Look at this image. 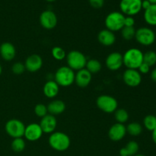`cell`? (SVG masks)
<instances>
[{
	"label": "cell",
	"mask_w": 156,
	"mask_h": 156,
	"mask_svg": "<svg viewBox=\"0 0 156 156\" xmlns=\"http://www.w3.org/2000/svg\"><path fill=\"white\" fill-rule=\"evenodd\" d=\"M138 69L139 73H140V74H147V73H149V71H150V66H148L147 64L145 63V62H143V63L140 66Z\"/></svg>",
	"instance_id": "34"
},
{
	"label": "cell",
	"mask_w": 156,
	"mask_h": 156,
	"mask_svg": "<svg viewBox=\"0 0 156 156\" xmlns=\"http://www.w3.org/2000/svg\"><path fill=\"white\" fill-rule=\"evenodd\" d=\"M135 38L139 44L148 47L155 43L156 37L153 30L149 27H143L136 30Z\"/></svg>",
	"instance_id": "7"
},
{
	"label": "cell",
	"mask_w": 156,
	"mask_h": 156,
	"mask_svg": "<svg viewBox=\"0 0 156 156\" xmlns=\"http://www.w3.org/2000/svg\"><path fill=\"white\" fill-rule=\"evenodd\" d=\"M144 20L149 25L156 26V4L151 5L149 9L145 10Z\"/></svg>",
	"instance_id": "23"
},
{
	"label": "cell",
	"mask_w": 156,
	"mask_h": 156,
	"mask_svg": "<svg viewBox=\"0 0 156 156\" xmlns=\"http://www.w3.org/2000/svg\"><path fill=\"white\" fill-rule=\"evenodd\" d=\"M12 149L15 152H21L25 149V142L22 138H15L12 142Z\"/></svg>",
	"instance_id": "28"
},
{
	"label": "cell",
	"mask_w": 156,
	"mask_h": 156,
	"mask_svg": "<svg viewBox=\"0 0 156 156\" xmlns=\"http://www.w3.org/2000/svg\"><path fill=\"white\" fill-rule=\"evenodd\" d=\"M96 105L101 111L108 114L115 112L118 107L117 101L114 97L108 94L99 96L96 101Z\"/></svg>",
	"instance_id": "8"
},
{
	"label": "cell",
	"mask_w": 156,
	"mask_h": 156,
	"mask_svg": "<svg viewBox=\"0 0 156 156\" xmlns=\"http://www.w3.org/2000/svg\"><path fill=\"white\" fill-rule=\"evenodd\" d=\"M2 66L0 65V75L2 74Z\"/></svg>",
	"instance_id": "42"
},
{
	"label": "cell",
	"mask_w": 156,
	"mask_h": 156,
	"mask_svg": "<svg viewBox=\"0 0 156 156\" xmlns=\"http://www.w3.org/2000/svg\"><path fill=\"white\" fill-rule=\"evenodd\" d=\"M155 37H156V33H155Z\"/></svg>",
	"instance_id": "45"
},
{
	"label": "cell",
	"mask_w": 156,
	"mask_h": 156,
	"mask_svg": "<svg viewBox=\"0 0 156 156\" xmlns=\"http://www.w3.org/2000/svg\"><path fill=\"white\" fill-rule=\"evenodd\" d=\"M122 37L126 41H130V40L135 38L136 29L134 27H123L121 30Z\"/></svg>",
	"instance_id": "30"
},
{
	"label": "cell",
	"mask_w": 156,
	"mask_h": 156,
	"mask_svg": "<svg viewBox=\"0 0 156 156\" xmlns=\"http://www.w3.org/2000/svg\"><path fill=\"white\" fill-rule=\"evenodd\" d=\"M152 138L153 142L155 143V144L156 145V128L152 131Z\"/></svg>",
	"instance_id": "39"
},
{
	"label": "cell",
	"mask_w": 156,
	"mask_h": 156,
	"mask_svg": "<svg viewBox=\"0 0 156 156\" xmlns=\"http://www.w3.org/2000/svg\"><path fill=\"white\" fill-rule=\"evenodd\" d=\"M59 91V86L55 81H47L44 86V94L48 98H53Z\"/></svg>",
	"instance_id": "20"
},
{
	"label": "cell",
	"mask_w": 156,
	"mask_h": 156,
	"mask_svg": "<svg viewBox=\"0 0 156 156\" xmlns=\"http://www.w3.org/2000/svg\"><path fill=\"white\" fill-rule=\"evenodd\" d=\"M66 62L67 66L74 71V70H79L85 69L86 66L87 59L85 55L80 51L78 50H73L70 51L66 55Z\"/></svg>",
	"instance_id": "5"
},
{
	"label": "cell",
	"mask_w": 156,
	"mask_h": 156,
	"mask_svg": "<svg viewBox=\"0 0 156 156\" xmlns=\"http://www.w3.org/2000/svg\"><path fill=\"white\" fill-rule=\"evenodd\" d=\"M140 149L139 144L136 141H130L120 150V155L134 156L136 155Z\"/></svg>",
	"instance_id": "22"
},
{
	"label": "cell",
	"mask_w": 156,
	"mask_h": 156,
	"mask_svg": "<svg viewBox=\"0 0 156 156\" xmlns=\"http://www.w3.org/2000/svg\"><path fill=\"white\" fill-rule=\"evenodd\" d=\"M43 131L41 127L37 123H30L25 126L24 136L28 141L35 142L41 138L43 135Z\"/></svg>",
	"instance_id": "13"
},
{
	"label": "cell",
	"mask_w": 156,
	"mask_h": 156,
	"mask_svg": "<svg viewBox=\"0 0 156 156\" xmlns=\"http://www.w3.org/2000/svg\"><path fill=\"white\" fill-rule=\"evenodd\" d=\"M151 79L153 82H156V68L154 69L151 73Z\"/></svg>",
	"instance_id": "38"
},
{
	"label": "cell",
	"mask_w": 156,
	"mask_h": 156,
	"mask_svg": "<svg viewBox=\"0 0 156 156\" xmlns=\"http://www.w3.org/2000/svg\"><path fill=\"white\" fill-rule=\"evenodd\" d=\"M155 117H156V114H155Z\"/></svg>",
	"instance_id": "44"
},
{
	"label": "cell",
	"mask_w": 156,
	"mask_h": 156,
	"mask_svg": "<svg viewBox=\"0 0 156 156\" xmlns=\"http://www.w3.org/2000/svg\"><path fill=\"white\" fill-rule=\"evenodd\" d=\"M5 129L6 133L13 139L22 138L24 136L25 126L20 120L12 119L6 122Z\"/></svg>",
	"instance_id": "6"
},
{
	"label": "cell",
	"mask_w": 156,
	"mask_h": 156,
	"mask_svg": "<svg viewBox=\"0 0 156 156\" xmlns=\"http://www.w3.org/2000/svg\"><path fill=\"white\" fill-rule=\"evenodd\" d=\"M70 141L68 135L62 132H53L49 137L50 147L58 152H64L69 148Z\"/></svg>",
	"instance_id": "2"
},
{
	"label": "cell",
	"mask_w": 156,
	"mask_h": 156,
	"mask_svg": "<svg viewBox=\"0 0 156 156\" xmlns=\"http://www.w3.org/2000/svg\"><path fill=\"white\" fill-rule=\"evenodd\" d=\"M134 156H146V155H143V154H136V155H134Z\"/></svg>",
	"instance_id": "41"
},
{
	"label": "cell",
	"mask_w": 156,
	"mask_h": 156,
	"mask_svg": "<svg viewBox=\"0 0 156 156\" xmlns=\"http://www.w3.org/2000/svg\"><path fill=\"white\" fill-rule=\"evenodd\" d=\"M143 62L149 66H153L156 64V53L152 50L143 53Z\"/></svg>",
	"instance_id": "29"
},
{
	"label": "cell",
	"mask_w": 156,
	"mask_h": 156,
	"mask_svg": "<svg viewBox=\"0 0 156 156\" xmlns=\"http://www.w3.org/2000/svg\"><path fill=\"white\" fill-rule=\"evenodd\" d=\"M114 117L117 120V123L124 124V123L129 120V114L123 108H119L114 112Z\"/></svg>",
	"instance_id": "26"
},
{
	"label": "cell",
	"mask_w": 156,
	"mask_h": 156,
	"mask_svg": "<svg viewBox=\"0 0 156 156\" xmlns=\"http://www.w3.org/2000/svg\"><path fill=\"white\" fill-rule=\"evenodd\" d=\"M89 3L94 9H101L104 5V0H89Z\"/></svg>",
	"instance_id": "35"
},
{
	"label": "cell",
	"mask_w": 156,
	"mask_h": 156,
	"mask_svg": "<svg viewBox=\"0 0 156 156\" xmlns=\"http://www.w3.org/2000/svg\"><path fill=\"white\" fill-rule=\"evenodd\" d=\"M75 75L76 73L69 67H59L55 73V82L59 86L69 87L75 82Z\"/></svg>",
	"instance_id": "3"
},
{
	"label": "cell",
	"mask_w": 156,
	"mask_h": 156,
	"mask_svg": "<svg viewBox=\"0 0 156 156\" xmlns=\"http://www.w3.org/2000/svg\"><path fill=\"white\" fill-rule=\"evenodd\" d=\"M134 24H135V19L132 16L125 17L124 27H134Z\"/></svg>",
	"instance_id": "36"
},
{
	"label": "cell",
	"mask_w": 156,
	"mask_h": 156,
	"mask_svg": "<svg viewBox=\"0 0 156 156\" xmlns=\"http://www.w3.org/2000/svg\"><path fill=\"white\" fill-rule=\"evenodd\" d=\"M123 65L127 69H138L143 62V53L137 48H130L123 55Z\"/></svg>",
	"instance_id": "1"
},
{
	"label": "cell",
	"mask_w": 156,
	"mask_h": 156,
	"mask_svg": "<svg viewBox=\"0 0 156 156\" xmlns=\"http://www.w3.org/2000/svg\"><path fill=\"white\" fill-rule=\"evenodd\" d=\"M0 55L4 60L11 61L15 57L16 49L11 43L4 42L0 46Z\"/></svg>",
	"instance_id": "18"
},
{
	"label": "cell",
	"mask_w": 156,
	"mask_h": 156,
	"mask_svg": "<svg viewBox=\"0 0 156 156\" xmlns=\"http://www.w3.org/2000/svg\"><path fill=\"white\" fill-rule=\"evenodd\" d=\"M43 66V59L37 54H32L26 59L24 66L25 69L30 73H36L39 71Z\"/></svg>",
	"instance_id": "16"
},
{
	"label": "cell",
	"mask_w": 156,
	"mask_h": 156,
	"mask_svg": "<svg viewBox=\"0 0 156 156\" xmlns=\"http://www.w3.org/2000/svg\"><path fill=\"white\" fill-rule=\"evenodd\" d=\"M34 113L37 117L42 118V117H45L47 114V113H48L47 107L46 105H43V104H38V105L35 106Z\"/></svg>",
	"instance_id": "32"
},
{
	"label": "cell",
	"mask_w": 156,
	"mask_h": 156,
	"mask_svg": "<svg viewBox=\"0 0 156 156\" xmlns=\"http://www.w3.org/2000/svg\"><path fill=\"white\" fill-rule=\"evenodd\" d=\"M151 5L152 4L148 0H143V1H142V9H143L144 10H146V9L150 7Z\"/></svg>",
	"instance_id": "37"
},
{
	"label": "cell",
	"mask_w": 156,
	"mask_h": 156,
	"mask_svg": "<svg viewBox=\"0 0 156 156\" xmlns=\"http://www.w3.org/2000/svg\"><path fill=\"white\" fill-rule=\"evenodd\" d=\"M46 1L50 2H54V1H56V0H46Z\"/></svg>",
	"instance_id": "43"
},
{
	"label": "cell",
	"mask_w": 156,
	"mask_h": 156,
	"mask_svg": "<svg viewBox=\"0 0 156 156\" xmlns=\"http://www.w3.org/2000/svg\"><path fill=\"white\" fill-rule=\"evenodd\" d=\"M47 111L51 115H58L64 112L66 110V105L62 101L54 100L47 105Z\"/></svg>",
	"instance_id": "21"
},
{
	"label": "cell",
	"mask_w": 156,
	"mask_h": 156,
	"mask_svg": "<svg viewBox=\"0 0 156 156\" xmlns=\"http://www.w3.org/2000/svg\"><path fill=\"white\" fill-rule=\"evenodd\" d=\"M105 64L108 69L111 71H117L123 65V55L118 52H113L110 53L107 56Z\"/></svg>",
	"instance_id": "12"
},
{
	"label": "cell",
	"mask_w": 156,
	"mask_h": 156,
	"mask_svg": "<svg viewBox=\"0 0 156 156\" xmlns=\"http://www.w3.org/2000/svg\"><path fill=\"white\" fill-rule=\"evenodd\" d=\"M143 0H121L120 8L122 13L127 16L137 15L142 10Z\"/></svg>",
	"instance_id": "9"
},
{
	"label": "cell",
	"mask_w": 156,
	"mask_h": 156,
	"mask_svg": "<svg viewBox=\"0 0 156 156\" xmlns=\"http://www.w3.org/2000/svg\"><path fill=\"white\" fill-rule=\"evenodd\" d=\"M24 70H25V66L24 64L21 63V62H15L12 65V71L14 74L15 75H21L24 73Z\"/></svg>",
	"instance_id": "33"
},
{
	"label": "cell",
	"mask_w": 156,
	"mask_h": 156,
	"mask_svg": "<svg viewBox=\"0 0 156 156\" xmlns=\"http://www.w3.org/2000/svg\"><path fill=\"white\" fill-rule=\"evenodd\" d=\"M39 125L44 133H53L56 129L57 121L53 115L47 114L45 117L41 118Z\"/></svg>",
	"instance_id": "15"
},
{
	"label": "cell",
	"mask_w": 156,
	"mask_h": 156,
	"mask_svg": "<svg viewBox=\"0 0 156 156\" xmlns=\"http://www.w3.org/2000/svg\"><path fill=\"white\" fill-rule=\"evenodd\" d=\"M85 67H86L85 69L92 75L99 73L101 71V62L98 59H89V60H87Z\"/></svg>",
	"instance_id": "24"
},
{
	"label": "cell",
	"mask_w": 156,
	"mask_h": 156,
	"mask_svg": "<svg viewBox=\"0 0 156 156\" xmlns=\"http://www.w3.org/2000/svg\"><path fill=\"white\" fill-rule=\"evenodd\" d=\"M125 16L122 12H112L107 15L105 24L106 29L112 32L119 31L124 27Z\"/></svg>",
	"instance_id": "4"
},
{
	"label": "cell",
	"mask_w": 156,
	"mask_h": 156,
	"mask_svg": "<svg viewBox=\"0 0 156 156\" xmlns=\"http://www.w3.org/2000/svg\"><path fill=\"white\" fill-rule=\"evenodd\" d=\"M126 133L132 136H138L143 132V126L138 123H130L126 126Z\"/></svg>",
	"instance_id": "25"
},
{
	"label": "cell",
	"mask_w": 156,
	"mask_h": 156,
	"mask_svg": "<svg viewBox=\"0 0 156 156\" xmlns=\"http://www.w3.org/2000/svg\"><path fill=\"white\" fill-rule=\"evenodd\" d=\"M40 24L47 30L53 29L57 24V17L56 14L50 10H46L40 15Z\"/></svg>",
	"instance_id": "11"
},
{
	"label": "cell",
	"mask_w": 156,
	"mask_h": 156,
	"mask_svg": "<svg viewBox=\"0 0 156 156\" xmlns=\"http://www.w3.org/2000/svg\"><path fill=\"white\" fill-rule=\"evenodd\" d=\"M123 80L127 86L135 88L141 83L142 76L137 69H127L123 74Z\"/></svg>",
	"instance_id": "10"
},
{
	"label": "cell",
	"mask_w": 156,
	"mask_h": 156,
	"mask_svg": "<svg viewBox=\"0 0 156 156\" xmlns=\"http://www.w3.org/2000/svg\"><path fill=\"white\" fill-rule=\"evenodd\" d=\"M148 1H149L152 5L156 4V0H148Z\"/></svg>",
	"instance_id": "40"
},
{
	"label": "cell",
	"mask_w": 156,
	"mask_h": 156,
	"mask_svg": "<svg viewBox=\"0 0 156 156\" xmlns=\"http://www.w3.org/2000/svg\"><path fill=\"white\" fill-rule=\"evenodd\" d=\"M145 128L149 131H153L156 128V117L155 115H147L143 120Z\"/></svg>",
	"instance_id": "27"
},
{
	"label": "cell",
	"mask_w": 156,
	"mask_h": 156,
	"mask_svg": "<svg viewBox=\"0 0 156 156\" xmlns=\"http://www.w3.org/2000/svg\"><path fill=\"white\" fill-rule=\"evenodd\" d=\"M52 56L56 60H62L66 57V51L60 47H54L52 49Z\"/></svg>",
	"instance_id": "31"
},
{
	"label": "cell",
	"mask_w": 156,
	"mask_h": 156,
	"mask_svg": "<svg viewBox=\"0 0 156 156\" xmlns=\"http://www.w3.org/2000/svg\"><path fill=\"white\" fill-rule=\"evenodd\" d=\"M98 40L101 44L106 47L113 45L116 41V37L114 32L108 30V29H104L99 32L98 35Z\"/></svg>",
	"instance_id": "19"
},
{
	"label": "cell",
	"mask_w": 156,
	"mask_h": 156,
	"mask_svg": "<svg viewBox=\"0 0 156 156\" xmlns=\"http://www.w3.org/2000/svg\"><path fill=\"white\" fill-rule=\"evenodd\" d=\"M91 79H92V75L85 68L79 70L75 75V82L78 86L81 88H85L88 86L91 82Z\"/></svg>",
	"instance_id": "17"
},
{
	"label": "cell",
	"mask_w": 156,
	"mask_h": 156,
	"mask_svg": "<svg viewBox=\"0 0 156 156\" xmlns=\"http://www.w3.org/2000/svg\"><path fill=\"white\" fill-rule=\"evenodd\" d=\"M126 134V128L124 124L116 123L111 126L108 131V136L112 141L118 142L124 138Z\"/></svg>",
	"instance_id": "14"
},
{
	"label": "cell",
	"mask_w": 156,
	"mask_h": 156,
	"mask_svg": "<svg viewBox=\"0 0 156 156\" xmlns=\"http://www.w3.org/2000/svg\"><path fill=\"white\" fill-rule=\"evenodd\" d=\"M120 156H122V155H120Z\"/></svg>",
	"instance_id": "46"
}]
</instances>
